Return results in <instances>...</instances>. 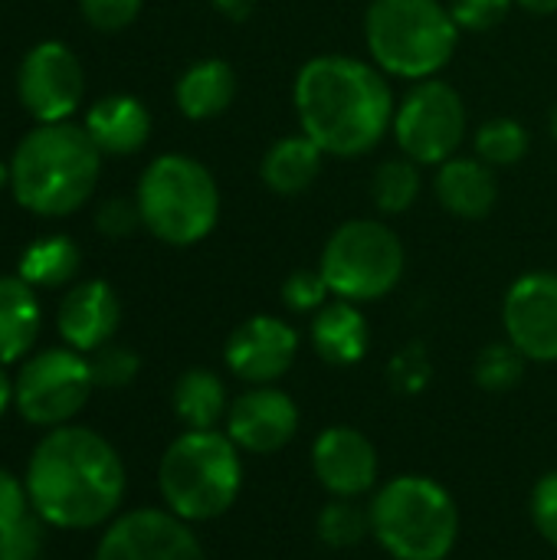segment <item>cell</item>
<instances>
[{
	"label": "cell",
	"mask_w": 557,
	"mask_h": 560,
	"mask_svg": "<svg viewBox=\"0 0 557 560\" xmlns=\"http://www.w3.org/2000/svg\"><path fill=\"white\" fill-rule=\"evenodd\" d=\"M371 532L397 560H443L460 535V512L450 492L427 476H401L378 489Z\"/></svg>",
	"instance_id": "8992f818"
},
{
	"label": "cell",
	"mask_w": 557,
	"mask_h": 560,
	"mask_svg": "<svg viewBox=\"0 0 557 560\" xmlns=\"http://www.w3.org/2000/svg\"><path fill=\"white\" fill-rule=\"evenodd\" d=\"M420 197V164L410 158H391L374 171L371 180V200L381 213L397 217L407 213L414 207V200Z\"/></svg>",
	"instance_id": "484cf974"
},
{
	"label": "cell",
	"mask_w": 557,
	"mask_h": 560,
	"mask_svg": "<svg viewBox=\"0 0 557 560\" xmlns=\"http://www.w3.org/2000/svg\"><path fill=\"white\" fill-rule=\"evenodd\" d=\"M322 158L325 151L309 135H289L266 151L263 167H259L263 184L282 197L305 194L322 171Z\"/></svg>",
	"instance_id": "603a6c76"
},
{
	"label": "cell",
	"mask_w": 557,
	"mask_h": 560,
	"mask_svg": "<svg viewBox=\"0 0 557 560\" xmlns=\"http://www.w3.org/2000/svg\"><path fill=\"white\" fill-rule=\"evenodd\" d=\"M16 92L23 108L39 125L69 121V115L79 108L85 92V75L76 52L59 39L36 43L20 62Z\"/></svg>",
	"instance_id": "8fae6325"
},
{
	"label": "cell",
	"mask_w": 557,
	"mask_h": 560,
	"mask_svg": "<svg viewBox=\"0 0 557 560\" xmlns=\"http://www.w3.org/2000/svg\"><path fill=\"white\" fill-rule=\"evenodd\" d=\"M43 328L36 289L20 276H0V364L23 361Z\"/></svg>",
	"instance_id": "ffe728a7"
},
{
	"label": "cell",
	"mask_w": 557,
	"mask_h": 560,
	"mask_svg": "<svg viewBox=\"0 0 557 560\" xmlns=\"http://www.w3.org/2000/svg\"><path fill=\"white\" fill-rule=\"evenodd\" d=\"M240 446L217 430H187L161 456L158 486L167 512L184 522H210L230 512L243 486Z\"/></svg>",
	"instance_id": "5b68a950"
},
{
	"label": "cell",
	"mask_w": 557,
	"mask_h": 560,
	"mask_svg": "<svg viewBox=\"0 0 557 560\" xmlns=\"http://www.w3.org/2000/svg\"><path fill=\"white\" fill-rule=\"evenodd\" d=\"M95 226H98V233L108 236V240H125V236H131L138 226H144V223H141L138 200H121V197L105 200V203L98 207V213H95Z\"/></svg>",
	"instance_id": "e575fe53"
},
{
	"label": "cell",
	"mask_w": 557,
	"mask_h": 560,
	"mask_svg": "<svg viewBox=\"0 0 557 560\" xmlns=\"http://www.w3.org/2000/svg\"><path fill=\"white\" fill-rule=\"evenodd\" d=\"M509 341L529 361H557V272H529L502 302Z\"/></svg>",
	"instance_id": "4fadbf2b"
},
{
	"label": "cell",
	"mask_w": 557,
	"mask_h": 560,
	"mask_svg": "<svg viewBox=\"0 0 557 560\" xmlns=\"http://www.w3.org/2000/svg\"><path fill=\"white\" fill-rule=\"evenodd\" d=\"M89 138L102 154L125 158L148 144L151 138V115L135 95H105L85 112Z\"/></svg>",
	"instance_id": "ac0fdd59"
},
{
	"label": "cell",
	"mask_w": 557,
	"mask_h": 560,
	"mask_svg": "<svg viewBox=\"0 0 557 560\" xmlns=\"http://www.w3.org/2000/svg\"><path fill=\"white\" fill-rule=\"evenodd\" d=\"M79 262H82L79 246L69 236L56 233V236L36 240L23 249L16 276L23 282H30L33 289H59V285L76 279Z\"/></svg>",
	"instance_id": "d4e9b609"
},
{
	"label": "cell",
	"mask_w": 557,
	"mask_h": 560,
	"mask_svg": "<svg viewBox=\"0 0 557 560\" xmlns=\"http://www.w3.org/2000/svg\"><path fill=\"white\" fill-rule=\"evenodd\" d=\"M213 7L227 16V20H236V23H243V20H250L253 16V10H256V0H213Z\"/></svg>",
	"instance_id": "74e56055"
},
{
	"label": "cell",
	"mask_w": 557,
	"mask_h": 560,
	"mask_svg": "<svg viewBox=\"0 0 557 560\" xmlns=\"http://www.w3.org/2000/svg\"><path fill=\"white\" fill-rule=\"evenodd\" d=\"M230 410L223 381L213 371H184L174 384V413L187 430H217L220 417Z\"/></svg>",
	"instance_id": "cb8c5ba5"
},
{
	"label": "cell",
	"mask_w": 557,
	"mask_h": 560,
	"mask_svg": "<svg viewBox=\"0 0 557 560\" xmlns=\"http://www.w3.org/2000/svg\"><path fill=\"white\" fill-rule=\"evenodd\" d=\"M135 200L148 233L167 246H194L207 240L220 220L217 180L187 154L154 158L138 180Z\"/></svg>",
	"instance_id": "52a82bcc"
},
{
	"label": "cell",
	"mask_w": 557,
	"mask_h": 560,
	"mask_svg": "<svg viewBox=\"0 0 557 560\" xmlns=\"http://www.w3.org/2000/svg\"><path fill=\"white\" fill-rule=\"evenodd\" d=\"M102 151L85 128L69 121L36 125L10 158V190L36 217H69L92 197Z\"/></svg>",
	"instance_id": "3957f363"
},
{
	"label": "cell",
	"mask_w": 557,
	"mask_h": 560,
	"mask_svg": "<svg viewBox=\"0 0 557 560\" xmlns=\"http://www.w3.org/2000/svg\"><path fill=\"white\" fill-rule=\"evenodd\" d=\"M519 7H525L529 13H538V16H545V13H557V0H515Z\"/></svg>",
	"instance_id": "ab89813d"
},
{
	"label": "cell",
	"mask_w": 557,
	"mask_h": 560,
	"mask_svg": "<svg viewBox=\"0 0 557 560\" xmlns=\"http://www.w3.org/2000/svg\"><path fill=\"white\" fill-rule=\"evenodd\" d=\"M295 354H299V335L289 322L276 315L246 318L230 335L227 351H223L227 368L253 387L279 381L292 368Z\"/></svg>",
	"instance_id": "5bb4252c"
},
{
	"label": "cell",
	"mask_w": 557,
	"mask_h": 560,
	"mask_svg": "<svg viewBox=\"0 0 557 560\" xmlns=\"http://www.w3.org/2000/svg\"><path fill=\"white\" fill-rule=\"evenodd\" d=\"M328 295H332L328 282L322 279V272H312V269H299L282 282V302L292 312H318L325 308Z\"/></svg>",
	"instance_id": "1f68e13d"
},
{
	"label": "cell",
	"mask_w": 557,
	"mask_h": 560,
	"mask_svg": "<svg viewBox=\"0 0 557 560\" xmlns=\"http://www.w3.org/2000/svg\"><path fill=\"white\" fill-rule=\"evenodd\" d=\"M95 560H207L190 522L161 509H138L112 518Z\"/></svg>",
	"instance_id": "7c38bea8"
},
{
	"label": "cell",
	"mask_w": 557,
	"mask_h": 560,
	"mask_svg": "<svg viewBox=\"0 0 557 560\" xmlns=\"http://www.w3.org/2000/svg\"><path fill=\"white\" fill-rule=\"evenodd\" d=\"M10 184V164H0V187Z\"/></svg>",
	"instance_id": "60d3db41"
},
{
	"label": "cell",
	"mask_w": 557,
	"mask_h": 560,
	"mask_svg": "<svg viewBox=\"0 0 557 560\" xmlns=\"http://www.w3.org/2000/svg\"><path fill=\"white\" fill-rule=\"evenodd\" d=\"M312 469L335 499H358L378 482V450L355 427H328L312 446Z\"/></svg>",
	"instance_id": "2e32d148"
},
{
	"label": "cell",
	"mask_w": 557,
	"mask_h": 560,
	"mask_svg": "<svg viewBox=\"0 0 557 560\" xmlns=\"http://www.w3.org/2000/svg\"><path fill=\"white\" fill-rule=\"evenodd\" d=\"M371 532V512L355 505V499H335L318 515V538L328 548H355Z\"/></svg>",
	"instance_id": "83f0119b"
},
{
	"label": "cell",
	"mask_w": 557,
	"mask_h": 560,
	"mask_svg": "<svg viewBox=\"0 0 557 560\" xmlns=\"http://www.w3.org/2000/svg\"><path fill=\"white\" fill-rule=\"evenodd\" d=\"M318 272L335 299H384L404 276V243L381 220H348L328 236Z\"/></svg>",
	"instance_id": "ba28073f"
},
{
	"label": "cell",
	"mask_w": 557,
	"mask_h": 560,
	"mask_svg": "<svg viewBox=\"0 0 557 560\" xmlns=\"http://www.w3.org/2000/svg\"><path fill=\"white\" fill-rule=\"evenodd\" d=\"M174 98L177 108L194 121L217 118L236 98V72L223 59H200L177 79Z\"/></svg>",
	"instance_id": "7402d4cb"
},
{
	"label": "cell",
	"mask_w": 557,
	"mask_h": 560,
	"mask_svg": "<svg viewBox=\"0 0 557 560\" xmlns=\"http://www.w3.org/2000/svg\"><path fill=\"white\" fill-rule=\"evenodd\" d=\"M391 131L404 158L440 167L443 161L456 158V148L463 144L466 105L450 82L423 79L397 105Z\"/></svg>",
	"instance_id": "30bf717a"
},
{
	"label": "cell",
	"mask_w": 557,
	"mask_h": 560,
	"mask_svg": "<svg viewBox=\"0 0 557 560\" xmlns=\"http://www.w3.org/2000/svg\"><path fill=\"white\" fill-rule=\"evenodd\" d=\"M302 135L325 154L361 158L394 128V92L387 75L355 56H315L292 85Z\"/></svg>",
	"instance_id": "7a4b0ae2"
},
{
	"label": "cell",
	"mask_w": 557,
	"mask_h": 560,
	"mask_svg": "<svg viewBox=\"0 0 557 560\" xmlns=\"http://www.w3.org/2000/svg\"><path fill=\"white\" fill-rule=\"evenodd\" d=\"M525 354L506 341V345H489L479 358H476V384L486 390H512L522 374H525Z\"/></svg>",
	"instance_id": "f1b7e54d"
},
{
	"label": "cell",
	"mask_w": 557,
	"mask_h": 560,
	"mask_svg": "<svg viewBox=\"0 0 557 560\" xmlns=\"http://www.w3.org/2000/svg\"><path fill=\"white\" fill-rule=\"evenodd\" d=\"M26 512H33L30 505V492H26V482L16 479L13 472L0 469V528L20 522Z\"/></svg>",
	"instance_id": "8d00e7d4"
},
{
	"label": "cell",
	"mask_w": 557,
	"mask_h": 560,
	"mask_svg": "<svg viewBox=\"0 0 557 560\" xmlns=\"http://www.w3.org/2000/svg\"><path fill=\"white\" fill-rule=\"evenodd\" d=\"M95 381L89 358L76 348H46L23 361L13 381V404L33 427H66L92 397Z\"/></svg>",
	"instance_id": "9c48e42d"
},
{
	"label": "cell",
	"mask_w": 557,
	"mask_h": 560,
	"mask_svg": "<svg viewBox=\"0 0 557 560\" xmlns=\"http://www.w3.org/2000/svg\"><path fill=\"white\" fill-rule=\"evenodd\" d=\"M89 368H92V381L95 387H105V390H118V387H128L135 377H138V354L131 348H121V345H102L98 351H92L89 358Z\"/></svg>",
	"instance_id": "f546056e"
},
{
	"label": "cell",
	"mask_w": 557,
	"mask_h": 560,
	"mask_svg": "<svg viewBox=\"0 0 557 560\" xmlns=\"http://www.w3.org/2000/svg\"><path fill=\"white\" fill-rule=\"evenodd\" d=\"M10 404H13V381L7 377V371L0 364V417L10 410Z\"/></svg>",
	"instance_id": "f35d334b"
},
{
	"label": "cell",
	"mask_w": 557,
	"mask_h": 560,
	"mask_svg": "<svg viewBox=\"0 0 557 560\" xmlns=\"http://www.w3.org/2000/svg\"><path fill=\"white\" fill-rule=\"evenodd\" d=\"M532 518L535 528L557 548V472H548L532 492Z\"/></svg>",
	"instance_id": "d590c367"
},
{
	"label": "cell",
	"mask_w": 557,
	"mask_h": 560,
	"mask_svg": "<svg viewBox=\"0 0 557 560\" xmlns=\"http://www.w3.org/2000/svg\"><path fill=\"white\" fill-rule=\"evenodd\" d=\"M79 7L85 23L98 33H118L141 13V0H79Z\"/></svg>",
	"instance_id": "836d02e7"
},
{
	"label": "cell",
	"mask_w": 557,
	"mask_h": 560,
	"mask_svg": "<svg viewBox=\"0 0 557 560\" xmlns=\"http://www.w3.org/2000/svg\"><path fill=\"white\" fill-rule=\"evenodd\" d=\"M529 151V131L515 118H492L476 131V154L489 167H512Z\"/></svg>",
	"instance_id": "4316f807"
},
{
	"label": "cell",
	"mask_w": 557,
	"mask_h": 560,
	"mask_svg": "<svg viewBox=\"0 0 557 560\" xmlns=\"http://www.w3.org/2000/svg\"><path fill=\"white\" fill-rule=\"evenodd\" d=\"M43 518L36 512H26L20 522L0 528V560H39L43 555Z\"/></svg>",
	"instance_id": "4dcf8cb0"
},
{
	"label": "cell",
	"mask_w": 557,
	"mask_h": 560,
	"mask_svg": "<svg viewBox=\"0 0 557 560\" xmlns=\"http://www.w3.org/2000/svg\"><path fill=\"white\" fill-rule=\"evenodd\" d=\"M295 400L269 384L240 394L227 410V436L246 453H279L295 436Z\"/></svg>",
	"instance_id": "9a60e30c"
},
{
	"label": "cell",
	"mask_w": 557,
	"mask_h": 560,
	"mask_svg": "<svg viewBox=\"0 0 557 560\" xmlns=\"http://www.w3.org/2000/svg\"><path fill=\"white\" fill-rule=\"evenodd\" d=\"M515 0H450V13L456 20L460 30H473V33H489L492 26H499Z\"/></svg>",
	"instance_id": "d6a6232c"
},
{
	"label": "cell",
	"mask_w": 557,
	"mask_h": 560,
	"mask_svg": "<svg viewBox=\"0 0 557 560\" xmlns=\"http://www.w3.org/2000/svg\"><path fill=\"white\" fill-rule=\"evenodd\" d=\"M121 322V302L115 289L102 279L79 282L66 292L56 312V328L66 348H76L82 354L98 351L108 345Z\"/></svg>",
	"instance_id": "e0dca14e"
},
{
	"label": "cell",
	"mask_w": 557,
	"mask_h": 560,
	"mask_svg": "<svg viewBox=\"0 0 557 560\" xmlns=\"http://www.w3.org/2000/svg\"><path fill=\"white\" fill-rule=\"evenodd\" d=\"M23 482L33 512L46 525L69 532L112 522L125 499V466L115 446L72 423L49 430L36 443Z\"/></svg>",
	"instance_id": "6da1fadb"
},
{
	"label": "cell",
	"mask_w": 557,
	"mask_h": 560,
	"mask_svg": "<svg viewBox=\"0 0 557 560\" xmlns=\"http://www.w3.org/2000/svg\"><path fill=\"white\" fill-rule=\"evenodd\" d=\"M437 200L460 220H483L499 200L496 174L479 158H450L437 167Z\"/></svg>",
	"instance_id": "d6986e66"
},
{
	"label": "cell",
	"mask_w": 557,
	"mask_h": 560,
	"mask_svg": "<svg viewBox=\"0 0 557 560\" xmlns=\"http://www.w3.org/2000/svg\"><path fill=\"white\" fill-rule=\"evenodd\" d=\"M312 345L328 364H338V368L358 364L371 345L368 318L361 315V308L355 302L338 299V302L318 308V315L312 322Z\"/></svg>",
	"instance_id": "44dd1931"
},
{
	"label": "cell",
	"mask_w": 557,
	"mask_h": 560,
	"mask_svg": "<svg viewBox=\"0 0 557 560\" xmlns=\"http://www.w3.org/2000/svg\"><path fill=\"white\" fill-rule=\"evenodd\" d=\"M364 39L384 75L423 82L453 59L460 26L443 0H371Z\"/></svg>",
	"instance_id": "277c9868"
}]
</instances>
